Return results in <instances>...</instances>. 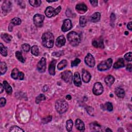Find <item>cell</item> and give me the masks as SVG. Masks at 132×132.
<instances>
[{"mask_svg": "<svg viewBox=\"0 0 132 132\" xmlns=\"http://www.w3.org/2000/svg\"><path fill=\"white\" fill-rule=\"evenodd\" d=\"M54 37L51 32L45 33L42 36V42L43 45L47 48H52L54 46Z\"/></svg>", "mask_w": 132, "mask_h": 132, "instance_id": "1", "label": "cell"}, {"mask_svg": "<svg viewBox=\"0 0 132 132\" xmlns=\"http://www.w3.org/2000/svg\"><path fill=\"white\" fill-rule=\"evenodd\" d=\"M67 39L70 45L73 47H76L79 45L81 38L77 32L72 31L67 35Z\"/></svg>", "mask_w": 132, "mask_h": 132, "instance_id": "2", "label": "cell"}, {"mask_svg": "<svg viewBox=\"0 0 132 132\" xmlns=\"http://www.w3.org/2000/svg\"><path fill=\"white\" fill-rule=\"evenodd\" d=\"M55 109L59 114H63L68 109V104L64 100H58L55 103Z\"/></svg>", "mask_w": 132, "mask_h": 132, "instance_id": "3", "label": "cell"}, {"mask_svg": "<svg viewBox=\"0 0 132 132\" xmlns=\"http://www.w3.org/2000/svg\"><path fill=\"white\" fill-rule=\"evenodd\" d=\"M61 10L62 7L60 6L56 9H54V8L51 6H49L46 8L45 10V14L47 17L51 18L55 17V16L58 15L61 12Z\"/></svg>", "mask_w": 132, "mask_h": 132, "instance_id": "4", "label": "cell"}, {"mask_svg": "<svg viewBox=\"0 0 132 132\" xmlns=\"http://www.w3.org/2000/svg\"><path fill=\"white\" fill-rule=\"evenodd\" d=\"M113 63V60L111 58H109L105 61H103L98 65V69L100 71H106L109 69Z\"/></svg>", "mask_w": 132, "mask_h": 132, "instance_id": "5", "label": "cell"}, {"mask_svg": "<svg viewBox=\"0 0 132 132\" xmlns=\"http://www.w3.org/2000/svg\"><path fill=\"white\" fill-rule=\"evenodd\" d=\"M45 16L40 14H36L33 18L34 24L37 27H41L43 25Z\"/></svg>", "mask_w": 132, "mask_h": 132, "instance_id": "6", "label": "cell"}, {"mask_svg": "<svg viewBox=\"0 0 132 132\" xmlns=\"http://www.w3.org/2000/svg\"><path fill=\"white\" fill-rule=\"evenodd\" d=\"M62 78L66 83H71L73 79V74L72 72L69 70L65 71L62 73Z\"/></svg>", "mask_w": 132, "mask_h": 132, "instance_id": "7", "label": "cell"}, {"mask_svg": "<svg viewBox=\"0 0 132 132\" xmlns=\"http://www.w3.org/2000/svg\"><path fill=\"white\" fill-rule=\"evenodd\" d=\"M103 87L100 82L95 83L93 87V93L95 95H100L103 93Z\"/></svg>", "mask_w": 132, "mask_h": 132, "instance_id": "8", "label": "cell"}, {"mask_svg": "<svg viewBox=\"0 0 132 132\" xmlns=\"http://www.w3.org/2000/svg\"><path fill=\"white\" fill-rule=\"evenodd\" d=\"M37 69L40 73L45 72L46 70V59L42 57L37 64Z\"/></svg>", "mask_w": 132, "mask_h": 132, "instance_id": "9", "label": "cell"}, {"mask_svg": "<svg viewBox=\"0 0 132 132\" xmlns=\"http://www.w3.org/2000/svg\"><path fill=\"white\" fill-rule=\"evenodd\" d=\"M85 62L86 65L89 67H93L95 66V59L90 53H88L85 58Z\"/></svg>", "mask_w": 132, "mask_h": 132, "instance_id": "10", "label": "cell"}, {"mask_svg": "<svg viewBox=\"0 0 132 132\" xmlns=\"http://www.w3.org/2000/svg\"><path fill=\"white\" fill-rule=\"evenodd\" d=\"M72 28V23L70 20L66 19L63 21V24L62 27V30L63 32L69 31Z\"/></svg>", "mask_w": 132, "mask_h": 132, "instance_id": "11", "label": "cell"}, {"mask_svg": "<svg viewBox=\"0 0 132 132\" xmlns=\"http://www.w3.org/2000/svg\"><path fill=\"white\" fill-rule=\"evenodd\" d=\"M12 8V4L10 1H6L3 3L2 8L3 13H8L11 10Z\"/></svg>", "mask_w": 132, "mask_h": 132, "instance_id": "12", "label": "cell"}, {"mask_svg": "<svg viewBox=\"0 0 132 132\" xmlns=\"http://www.w3.org/2000/svg\"><path fill=\"white\" fill-rule=\"evenodd\" d=\"M91 78V74L89 72L85 69H83L82 71V78L83 82L86 83L89 82Z\"/></svg>", "mask_w": 132, "mask_h": 132, "instance_id": "13", "label": "cell"}, {"mask_svg": "<svg viewBox=\"0 0 132 132\" xmlns=\"http://www.w3.org/2000/svg\"><path fill=\"white\" fill-rule=\"evenodd\" d=\"M76 10L79 14H84L87 10V7L84 3H80L76 6Z\"/></svg>", "mask_w": 132, "mask_h": 132, "instance_id": "14", "label": "cell"}, {"mask_svg": "<svg viewBox=\"0 0 132 132\" xmlns=\"http://www.w3.org/2000/svg\"><path fill=\"white\" fill-rule=\"evenodd\" d=\"M56 60L54 59L52 61L49 66V72L50 75H54L55 74V66L56 64Z\"/></svg>", "mask_w": 132, "mask_h": 132, "instance_id": "15", "label": "cell"}, {"mask_svg": "<svg viewBox=\"0 0 132 132\" xmlns=\"http://www.w3.org/2000/svg\"><path fill=\"white\" fill-rule=\"evenodd\" d=\"M66 43V39L64 36L61 35L59 36L56 41V46L58 47H61L65 45Z\"/></svg>", "mask_w": 132, "mask_h": 132, "instance_id": "16", "label": "cell"}, {"mask_svg": "<svg viewBox=\"0 0 132 132\" xmlns=\"http://www.w3.org/2000/svg\"><path fill=\"white\" fill-rule=\"evenodd\" d=\"M75 126L79 131L82 132L85 131V124L81 119H78L76 120Z\"/></svg>", "mask_w": 132, "mask_h": 132, "instance_id": "17", "label": "cell"}, {"mask_svg": "<svg viewBox=\"0 0 132 132\" xmlns=\"http://www.w3.org/2000/svg\"><path fill=\"white\" fill-rule=\"evenodd\" d=\"M74 84L77 87H80L82 85V81L80 75L78 72H75L74 75V79H73Z\"/></svg>", "mask_w": 132, "mask_h": 132, "instance_id": "18", "label": "cell"}, {"mask_svg": "<svg viewBox=\"0 0 132 132\" xmlns=\"http://www.w3.org/2000/svg\"><path fill=\"white\" fill-rule=\"evenodd\" d=\"M93 45L95 47H100L101 49H103L104 46V42L102 39H99V40H93Z\"/></svg>", "mask_w": 132, "mask_h": 132, "instance_id": "19", "label": "cell"}, {"mask_svg": "<svg viewBox=\"0 0 132 132\" xmlns=\"http://www.w3.org/2000/svg\"><path fill=\"white\" fill-rule=\"evenodd\" d=\"M124 66V61L123 58L119 59L114 65V68L115 69L121 68Z\"/></svg>", "mask_w": 132, "mask_h": 132, "instance_id": "20", "label": "cell"}, {"mask_svg": "<svg viewBox=\"0 0 132 132\" xmlns=\"http://www.w3.org/2000/svg\"><path fill=\"white\" fill-rule=\"evenodd\" d=\"M115 78L112 75H108L107 77H106L105 78V82L106 83V84L109 86H111L113 84L114 82H115Z\"/></svg>", "mask_w": 132, "mask_h": 132, "instance_id": "21", "label": "cell"}, {"mask_svg": "<svg viewBox=\"0 0 132 132\" xmlns=\"http://www.w3.org/2000/svg\"><path fill=\"white\" fill-rule=\"evenodd\" d=\"M115 93L117 97L120 98H123L125 97V91L121 88H117L115 89Z\"/></svg>", "mask_w": 132, "mask_h": 132, "instance_id": "22", "label": "cell"}, {"mask_svg": "<svg viewBox=\"0 0 132 132\" xmlns=\"http://www.w3.org/2000/svg\"><path fill=\"white\" fill-rule=\"evenodd\" d=\"M101 19V14L98 12L95 13L91 17V21L93 22H97L100 20Z\"/></svg>", "mask_w": 132, "mask_h": 132, "instance_id": "23", "label": "cell"}, {"mask_svg": "<svg viewBox=\"0 0 132 132\" xmlns=\"http://www.w3.org/2000/svg\"><path fill=\"white\" fill-rule=\"evenodd\" d=\"M3 85L5 88V89L6 91V93L8 94H11L12 93H13V89H12L11 87L10 86L8 83H7V81H5L3 82Z\"/></svg>", "mask_w": 132, "mask_h": 132, "instance_id": "24", "label": "cell"}, {"mask_svg": "<svg viewBox=\"0 0 132 132\" xmlns=\"http://www.w3.org/2000/svg\"><path fill=\"white\" fill-rule=\"evenodd\" d=\"M1 38L4 41L6 42V43H9L11 41V40L13 39V37L11 35L6 34V33H3L1 34Z\"/></svg>", "mask_w": 132, "mask_h": 132, "instance_id": "25", "label": "cell"}, {"mask_svg": "<svg viewBox=\"0 0 132 132\" xmlns=\"http://www.w3.org/2000/svg\"><path fill=\"white\" fill-rule=\"evenodd\" d=\"M7 71V65L5 62L0 63V73L1 75L4 74Z\"/></svg>", "mask_w": 132, "mask_h": 132, "instance_id": "26", "label": "cell"}, {"mask_svg": "<svg viewBox=\"0 0 132 132\" xmlns=\"http://www.w3.org/2000/svg\"><path fill=\"white\" fill-rule=\"evenodd\" d=\"M19 72H20V71H19L18 69L16 68H14L11 72V78H14V79H18Z\"/></svg>", "mask_w": 132, "mask_h": 132, "instance_id": "27", "label": "cell"}, {"mask_svg": "<svg viewBox=\"0 0 132 132\" xmlns=\"http://www.w3.org/2000/svg\"><path fill=\"white\" fill-rule=\"evenodd\" d=\"M31 53L35 56H37L39 54V48L37 46L35 45L33 46L31 48Z\"/></svg>", "mask_w": 132, "mask_h": 132, "instance_id": "28", "label": "cell"}, {"mask_svg": "<svg viewBox=\"0 0 132 132\" xmlns=\"http://www.w3.org/2000/svg\"><path fill=\"white\" fill-rule=\"evenodd\" d=\"M68 65V62L66 60H62L61 62H60L57 66V68L59 70H61L63 69V68L67 66Z\"/></svg>", "mask_w": 132, "mask_h": 132, "instance_id": "29", "label": "cell"}, {"mask_svg": "<svg viewBox=\"0 0 132 132\" xmlns=\"http://www.w3.org/2000/svg\"><path fill=\"white\" fill-rule=\"evenodd\" d=\"M73 125V122L72 120L69 119L66 122V129L68 132H71Z\"/></svg>", "mask_w": 132, "mask_h": 132, "instance_id": "30", "label": "cell"}, {"mask_svg": "<svg viewBox=\"0 0 132 132\" xmlns=\"http://www.w3.org/2000/svg\"><path fill=\"white\" fill-rule=\"evenodd\" d=\"M0 52H1V54L3 56H6L7 55V50L6 47H4L2 43H0Z\"/></svg>", "mask_w": 132, "mask_h": 132, "instance_id": "31", "label": "cell"}, {"mask_svg": "<svg viewBox=\"0 0 132 132\" xmlns=\"http://www.w3.org/2000/svg\"><path fill=\"white\" fill-rule=\"evenodd\" d=\"M29 3L32 6L37 7L41 5V1L40 0H31V1H29Z\"/></svg>", "mask_w": 132, "mask_h": 132, "instance_id": "32", "label": "cell"}, {"mask_svg": "<svg viewBox=\"0 0 132 132\" xmlns=\"http://www.w3.org/2000/svg\"><path fill=\"white\" fill-rule=\"evenodd\" d=\"M16 57L20 62H21L22 63L25 62V60L24 58H23V56L22 55V53L20 52H19V51L16 52Z\"/></svg>", "mask_w": 132, "mask_h": 132, "instance_id": "33", "label": "cell"}, {"mask_svg": "<svg viewBox=\"0 0 132 132\" xmlns=\"http://www.w3.org/2000/svg\"><path fill=\"white\" fill-rule=\"evenodd\" d=\"M11 23L14 25H19L21 23V20L19 18H14L11 20Z\"/></svg>", "mask_w": 132, "mask_h": 132, "instance_id": "34", "label": "cell"}, {"mask_svg": "<svg viewBox=\"0 0 132 132\" xmlns=\"http://www.w3.org/2000/svg\"><path fill=\"white\" fill-rule=\"evenodd\" d=\"M90 127L92 129H93L95 131H101V126L98 123L94 122L90 124Z\"/></svg>", "mask_w": 132, "mask_h": 132, "instance_id": "35", "label": "cell"}, {"mask_svg": "<svg viewBox=\"0 0 132 132\" xmlns=\"http://www.w3.org/2000/svg\"><path fill=\"white\" fill-rule=\"evenodd\" d=\"M46 99L45 95L43 94H40L36 98V103L37 104H39L40 102L42 101L45 100Z\"/></svg>", "mask_w": 132, "mask_h": 132, "instance_id": "36", "label": "cell"}, {"mask_svg": "<svg viewBox=\"0 0 132 132\" xmlns=\"http://www.w3.org/2000/svg\"><path fill=\"white\" fill-rule=\"evenodd\" d=\"M87 23V20L84 16H81L79 18V25L81 27H84Z\"/></svg>", "mask_w": 132, "mask_h": 132, "instance_id": "37", "label": "cell"}, {"mask_svg": "<svg viewBox=\"0 0 132 132\" xmlns=\"http://www.w3.org/2000/svg\"><path fill=\"white\" fill-rule=\"evenodd\" d=\"M9 132H24V131L21 129V128L17 126H12L9 130Z\"/></svg>", "mask_w": 132, "mask_h": 132, "instance_id": "38", "label": "cell"}, {"mask_svg": "<svg viewBox=\"0 0 132 132\" xmlns=\"http://www.w3.org/2000/svg\"><path fill=\"white\" fill-rule=\"evenodd\" d=\"M105 109L109 111H111L113 110V106L110 102H106L104 105Z\"/></svg>", "mask_w": 132, "mask_h": 132, "instance_id": "39", "label": "cell"}, {"mask_svg": "<svg viewBox=\"0 0 132 132\" xmlns=\"http://www.w3.org/2000/svg\"><path fill=\"white\" fill-rule=\"evenodd\" d=\"M22 48L23 51L25 52H29L31 49L30 45L27 43H24L22 45Z\"/></svg>", "mask_w": 132, "mask_h": 132, "instance_id": "40", "label": "cell"}, {"mask_svg": "<svg viewBox=\"0 0 132 132\" xmlns=\"http://www.w3.org/2000/svg\"><path fill=\"white\" fill-rule=\"evenodd\" d=\"M52 119V117L51 116H47L46 118H43L42 120V122L43 124H47L51 121Z\"/></svg>", "mask_w": 132, "mask_h": 132, "instance_id": "41", "label": "cell"}, {"mask_svg": "<svg viewBox=\"0 0 132 132\" xmlns=\"http://www.w3.org/2000/svg\"><path fill=\"white\" fill-rule=\"evenodd\" d=\"M80 62H81V60H80L79 58L75 59L74 61L72 62H71V67H73L77 66L78 65V64L80 63Z\"/></svg>", "mask_w": 132, "mask_h": 132, "instance_id": "42", "label": "cell"}, {"mask_svg": "<svg viewBox=\"0 0 132 132\" xmlns=\"http://www.w3.org/2000/svg\"><path fill=\"white\" fill-rule=\"evenodd\" d=\"M132 52H129L126 53L125 55H124V58L128 62H131L132 61Z\"/></svg>", "mask_w": 132, "mask_h": 132, "instance_id": "43", "label": "cell"}, {"mask_svg": "<svg viewBox=\"0 0 132 132\" xmlns=\"http://www.w3.org/2000/svg\"><path fill=\"white\" fill-rule=\"evenodd\" d=\"M6 100L4 98H1L0 99V106L1 107H3L6 104Z\"/></svg>", "mask_w": 132, "mask_h": 132, "instance_id": "44", "label": "cell"}, {"mask_svg": "<svg viewBox=\"0 0 132 132\" xmlns=\"http://www.w3.org/2000/svg\"><path fill=\"white\" fill-rule=\"evenodd\" d=\"M24 74L22 72H20L18 79H19L20 80H23L24 79Z\"/></svg>", "mask_w": 132, "mask_h": 132, "instance_id": "45", "label": "cell"}, {"mask_svg": "<svg viewBox=\"0 0 132 132\" xmlns=\"http://www.w3.org/2000/svg\"><path fill=\"white\" fill-rule=\"evenodd\" d=\"M90 3L91 4V5H93V7H96L98 6V1H90Z\"/></svg>", "mask_w": 132, "mask_h": 132, "instance_id": "46", "label": "cell"}, {"mask_svg": "<svg viewBox=\"0 0 132 132\" xmlns=\"http://www.w3.org/2000/svg\"><path fill=\"white\" fill-rule=\"evenodd\" d=\"M132 64L130 63L129 65H127L126 66V69L127 70L129 71L130 72H132Z\"/></svg>", "mask_w": 132, "mask_h": 132, "instance_id": "47", "label": "cell"}, {"mask_svg": "<svg viewBox=\"0 0 132 132\" xmlns=\"http://www.w3.org/2000/svg\"><path fill=\"white\" fill-rule=\"evenodd\" d=\"M127 27L129 30H130V31L132 30V22H130L128 23V24L127 25Z\"/></svg>", "mask_w": 132, "mask_h": 132, "instance_id": "48", "label": "cell"}, {"mask_svg": "<svg viewBox=\"0 0 132 132\" xmlns=\"http://www.w3.org/2000/svg\"><path fill=\"white\" fill-rule=\"evenodd\" d=\"M4 87L3 86L2 84H0V93H3V91H4Z\"/></svg>", "mask_w": 132, "mask_h": 132, "instance_id": "49", "label": "cell"}, {"mask_svg": "<svg viewBox=\"0 0 132 132\" xmlns=\"http://www.w3.org/2000/svg\"><path fill=\"white\" fill-rule=\"evenodd\" d=\"M66 99L67 100H71V99H72V97H71V96L70 95L68 94L67 95H66Z\"/></svg>", "mask_w": 132, "mask_h": 132, "instance_id": "50", "label": "cell"}, {"mask_svg": "<svg viewBox=\"0 0 132 132\" xmlns=\"http://www.w3.org/2000/svg\"><path fill=\"white\" fill-rule=\"evenodd\" d=\"M13 24H12L11 23L10 24V25L9 26V27H8V29L9 30V31H12V30H13Z\"/></svg>", "mask_w": 132, "mask_h": 132, "instance_id": "51", "label": "cell"}, {"mask_svg": "<svg viewBox=\"0 0 132 132\" xmlns=\"http://www.w3.org/2000/svg\"><path fill=\"white\" fill-rule=\"evenodd\" d=\"M106 132H112V130H110L109 128H107V129L105 130Z\"/></svg>", "mask_w": 132, "mask_h": 132, "instance_id": "52", "label": "cell"}, {"mask_svg": "<svg viewBox=\"0 0 132 132\" xmlns=\"http://www.w3.org/2000/svg\"><path fill=\"white\" fill-rule=\"evenodd\" d=\"M57 1V0H53V1H47V2H49V3H51V2H56Z\"/></svg>", "mask_w": 132, "mask_h": 132, "instance_id": "53", "label": "cell"}, {"mask_svg": "<svg viewBox=\"0 0 132 132\" xmlns=\"http://www.w3.org/2000/svg\"><path fill=\"white\" fill-rule=\"evenodd\" d=\"M125 34H126V35H127V31H125Z\"/></svg>", "mask_w": 132, "mask_h": 132, "instance_id": "54", "label": "cell"}]
</instances>
